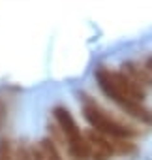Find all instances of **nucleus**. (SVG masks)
Wrapping results in <instances>:
<instances>
[{"mask_svg":"<svg viewBox=\"0 0 152 160\" xmlns=\"http://www.w3.org/2000/svg\"><path fill=\"white\" fill-rule=\"evenodd\" d=\"M96 81L103 94L111 98L124 113L130 117L150 124L152 122V113L143 106V100L146 96V91H143L139 85H135L124 72L111 70L107 66H98L96 70Z\"/></svg>","mask_w":152,"mask_h":160,"instance_id":"nucleus-1","label":"nucleus"},{"mask_svg":"<svg viewBox=\"0 0 152 160\" xmlns=\"http://www.w3.org/2000/svg\"><path fill=\"white\" fill-rule=\"evenodd\" d=\"M83 117L92 126L94 132L105 136V138H116V139H130L137 134L131 126L118 121L115 115H111L107 109H103L98 102H94L90 96H83Z\"/></svg>","mask_w":152,"mask_h":160,"instance_id":"nucleus-2","label":"nucleus"},{"mask_svg":"<svg viewBox=\"0 0 152 160\" xmlns=\"http://www.w3.org/2000/svg\"><path fill=\"white\" fill-rule=\"evenodd\" d=\"M53 117H55V124L62 132V138L66 141V152L71 156V160H90V147L87 136L77 126L69 109L58 106L53 109Z\"/></svg>","mask_w":152,"mask_h":160,"instance_id":"nucleus-3","label":"nucleus"},{"mask_svg":"<svg viewBox=\"0 0 152 160\" xmlns=\"http://www.w3.org/2000/svg\"><path fill=\"white\" fill-rule=\"evenodd\" d=\"M85 136H87V141L90 147V160H111L115 156V151H113L109 138H105L94 130L87 132Z\"/></svg>","mask_w":152,"mask_h":160,"instance_id":"nucleus-4","label":"nucleus"},{"mask_svg":"<svg viewBox=\"0 0 152 160\" xmlns=\"http://www.w3.org/2000/svg\"><path fill=\"white\" fill-rule=\"evenodd\" d=\"M122 68H124L122 72L131 79L135 85H139L143 91H146V89L152 87V75H150V72L145 66H141L137 62H126Z\"/></svg>","mask_w":152,"mask_h":160,"instance_id":"nucleus-5","label":"nucleus"},{"mask_svg":"<svg viewBox=\"0 0 152 160\" xmlns=\"http://www.w3.org/2000/svg\"><path fill=\"white\" fill-rule=\"evenodd\" d=\"M38 147L41 149V152L45 154V158H47V160H64V156H62L60 149H58V147L49 139V138L41 139V141L38 143Z\"/></svg>","mask_w":152,"mask_h":160,"instance_id":"nucleus-6","label":"nucleus"},{"mask_svg":"<svg viewBox=\"0 0 152 160\" xmlns=\"http://www.w3.org/2000/svg\"><path fill=\"white\" fill-rule=\"evenodd\" d=\"M13 160H34V154H32V147L25 141L17 143L15 149H13Z\"/></svg>","mask_w":152,"mask_h":160,"instance_id":"nucleus-7","label":"nucleus"},{"mask_svg":"<svg viewBox=\"0 0 152 160\" xmlns=\"http://www.w3.org/2000/svg\"><path fill=\"white\" fill-rule=\"evenodd\" d=\"M13 149L15 145L10 139L0 141V160H13Z\"/></svg>","mask_w":152,"mask_h":160,"instance_id":"nucleus-8","label":"nucleus"},{"mask_svg":"<svg viewBox=\"0 0 152 160\" xmlns=\"http://www.w3.org/2000/svg\"><path fill=\"white\" fill-rule=\"evenodd\" d=\"M148 72H150V75H152V57H148V60H146V66H145Z\"/></svg>","mask_w":152,"mask_h":160,"instance_id":"nucleus-9","label":"nucleus"}]
</instances>
